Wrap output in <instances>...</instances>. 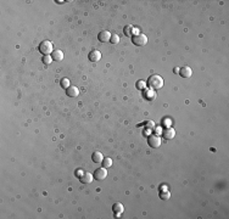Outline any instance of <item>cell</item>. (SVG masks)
Returning <instances> with one entry per match:
<instances>
[{
    "label": "cell",
    "instance_id": "cell-18",
    "mask_svg": "<svg viewBox=\"0 0 229 219\" xmlns=\"http://www.w3.org/2000/svg\"><path fill=\"white\" fill-rule=\"evenodd\" d=\"M42 61H43V64H44V65H50V64H51L54 60H53V57H51V56L46 55V56H44V57H43V60H42Z\"/></svg>",
    "mask_w": 229,
    "mask_h": 219
},
{
    "label": "cell",
    "instance_id": "cell-13",
    "mask_svg": "<svg viewBox=\"0 0 229 219\" xmlns=\"http://www.w3.org/2000/svg\"><path fill=\"white\" fill-rule=\"evenodd\" d=\"M64 51L62 50H59V49H56V50H54L53 51V54H51V57H53V60L54 61H62L64 60Z\"/></svg>",
    "mask_w": 229,
    "mask_h": 219
},
{
    "label": "cell",
    "instance_id": "cell-20",
    "mask_svg": "<svg viewBox=\"0 0 229 219\" xmlns=\"http://www.w3.org/2000/svg\"><path fill=\"white\" fill-rule=\"evenodd\" d=\"M61 87L64 88V89H67L69 87V80L67 78H64V79H61Z\"/></svg>",
    "mask_w": 229,
    "mask_h": 219
},
{
    "label": "cell",
    "instance_id": "cell-11",
    "mask_svg": "<svg viewBox=\"0 0 229 219\" xmlns=\"http://www.w3.org/2000/svg\"><path fill=\"white\" fill-rule=\"evenodd\" d=\"M112 211H114V213L116 214V217H117V218H120V216H121V214L123 213V211H125V207H123V205H122V203L117 202V203H114V205Z\"/></svg>",
    "mask_w": 229,
    "mask_h": 219
},
{
    "label": "cell",
    "instance_id": "cell-25",
    "mask_svg": "<svg viewBox=\"0 0 229 219\" xmlns=\"http://www.w3.org/2000/svg\"><path fill=\"white\" fill-rule=\"evenodd\" d=\"M174 72H176V73H179V68H178V67H177V68H174Z\"/></svg>",
    "mask_w": 229,
    "mask_h": 219
},
{
    "label": "cell",
    "instance_id": "cell-10",
    "mask_svg": "<svg viewBox=\"0 0 229 219\" xmlns=\"http://www.w3.org/2000/svg\"><path fill=\"white\" fill-rule=\"evenodd\" d=\"M110 38H111V33L109 31H101L98 35V39L99 42L101 43H105V42H110Z\"/></svg>",
    "mask_w": 229,
    "mask_h": 219
},
{
    "label": "cell",
    "instance_id": "cell-22",
    "mask_svg": "<svg viewBox=\"0 0 229 219\" xmlns=\"http://www.w3.org/2000/svg\"><path fill=\"white\" fill-rule=\"evenodd\" d=\"M160 196H161L162 200H168V198H170V192H165V194H163V192H161Z\"/></svg>",
    "mask_w": 229,
    "mask_h": 219
},
{
    "label": "cell",
    "instance_id": "cell-3",
    "mask_svg": "<svg viewBox=\"0 0 229 219\" xmlns=\"http://www.w3.org/2000/svg\"><path fill=\"white\" fill-rule=\"evenodd\" d=\"M133 43L137 46H144L148 43V37L143 33H139L137 35H133Z\"/></svg>",
    "mask_w": 229,
    "mask_h": 219
},
{
    "label": "cell",
    "instance_id": "cell-2",
    "mask_svg": "<svg viewBox=\"0 0 229 219\" xmlns=\"http://www.w3.org/2000/svg\"><path fill=\"white\" fill-rule=\"evenodd\" d=\"M38 49H39V51L44 55V56L53 54V51H54L53 43H51V42H49V40H44V42H42V43L39 44V48H38Z\"/></svg>",
    "mask_w": 229,
    "mask_h": 219
},
{
    "label": "cell",
    "instance_id": "cell-23",
    "mask_svg": "<svg viewBox=\"0 0 229 219\" xmlns=\"http://www.w3.org/2000/svg\"><path fill=\"white\" fill-rule=\"evenodd\" d=\"M82 174H83V173H82V171H77V173H76L77 176H82Z\"/></svg>",
    "mask_w": 229,
    "mask_h": 219
},
{
    "label": "cell",
    "instance_id": "cell-7",
    "mask_svg": "<svg viewBox=\"0 0 229 219\" xmlns=\"http://www.w3.org/2000/svg\"><path fill=\"white\" fill-rule=\"evenodd\" d=\"M88 59H89V61H92V62H98V61L101 60V53H100L99 50H93V51H90L89 55H88Z\"/></svg>",
    "mask_w": 229,
    "mask_h": 219
},
{
    "label": "cell",
    "instance_id": "cell-1",
    "mask_svg": "<svg viewBox=\"0 0 229 219\" xmlns=\"http://www.w3.org/2000/svg\"><path fill=\"white\" fill-rule=\"evenodd\" d=\"M163 78L159 74H152V76H150V78L148 79V84H149V87L151 89H154V90H159L161 88L163 87Z\"/></svg>",
    "mask_w": 229,
    "mask_h": 219
},
{
    "label": "cell",
    "instance_id": "cell-15",
    "mask_svg": "<svg viewBox=\"0 0 229 219\" xmlns=\"http://www.w3.org/2000/svg\"><path fill=\"white\" fill-rule=\"evenodd\" d=\"M101 163H103V167H105V168H110L114 162H112V158H110V157H104Z\"/></svg>",
    "mask_w": 229,
    "mask_h": 219
},
{
    "label": "cell",
    "instance_id": "cell-17",
    "mask_svg": "<svg viewBox=\"0 0 229 219\" xmlns=\"http://www.w3.org/2000/svg\"><path fill=\"white\" fill-rule=\"evenodd\" d=\"M110 43L112 44H118L120 43V37H118V34H111V38H110Z\"/></svg>",
    "mask_w": 229,
    "mask_h": 219
},
{
    "label": "cell",
    "instance_id": "cell-16",
    "mask_svg": "<svg viewBox=\"0 0 229 219\" xmlns=\"http://www.w3.org/2000/svg\"><path fill=\"white\" fill-rule=\"evenodd\" d=\"M133 29H134V27L133 26H130V24H128L125 27V29H123V33L126 34L127 37H130L132 34H133Z\"/></svg>",
    "mask_w": 229,
    "mask_h": 219
},
{
    "label": "cell",
    "instance_id": "cell-5",
    "mask_svg": "<svg viewBox=\"0 0 229 219\" xmlns=\"http://www.w3.org/2000/svg\"><path fill=\"white\" fill-rule=\"evenodd\" d=\"M106 176H107V171H106V168H105V167L98 168V169L95 171V173H94V178H95L96 180H99V181L104 180Z\"/></svg>",
    "mask_w": 229,
    "mask_h": 219
},
{
    "label": "cell",
    "instance_id": "cell-12",
    "mask_svg": "<svg viewBox=\"0 0 229 219\" xmlns=\"http://www.w3.org/2000/svg\"><path fill=\"white\" fill-rule=\"evenodd\" d=\"M66 94H67V96H69V98H76V96L79 95V90H78V88L77 87H71V85H69V87L66 89Z\"/></svg>",
    "mask_w": 229,
    "mask_h": 219
},
{
    "label": "cell",
    "instance_id": "cell-8",
    "mask_svg": "<svg viewBox=\"0 0 229 219\" xmlns=\"http://www.w3.org/2000/svg\"><path fill=\"white\" fill-rule=\"evenodd\" d=\"M162 134H163V138L166 140H171V139H173L176 136V130L170 127V128H166L165 130H162Z\"/></svg>",
    "mask_w": 229,
    "mask_h": 219
},
{
    "label": "cell",
    "instance_id": "cell-19",
    "mask_svg": "<svg viewBox=\"0 0 229 219\" xmlns=\"http://www.w3.org/2000/svg\"><path fill=\"white\" fill-rule=\"evenodd\" d=\"M145 87H146V83L144 80H138L137 82V88L140 89V90H145Z\"/></svg>",
    "mask_w": 229,
    "mask_h": 219
},
{
    "label": "cell",
    "instance_id": "cell-14",
    "mask_svg": "<svg viewBox=\"0 0 229 219\" xmlns=\"http://www.w3.org/2000/svg\"><path fill=\"white\" fill-rule=\"evenodd\" d=\"M92 160H93V162H95V163H101L104 160L103 153L100 152V151H95V152L92 155Z\"/></svg>",
    "mask_w": 229,
    "mask_h": 219
},
{
    "label": "cell",
    "instance_id": "cell-24",
    "mask_svg": "<svg viewBox=\"0 0 229 219\" xmlns=\"http://www.w3.org/2000/svg\"><path fill=\"white\" fill-rule=\"evenodd\" d=\"M160 133H162V130H161V128L159 127V128H156V134H160Z\"/></svg>",
    "mask_w": 229,
    "mask_h": 219
},
{
    "label": "cell",
    "instance_id": "cell-4",
    "mask_svg": "<svg viewBox=\"0 0 229 219\" xmlns=\"http://www.w3.org/2000/svg\"><path fill=\"white\" fill-rule=\"evenodd\" d=\"M161 139L159 135H150L149 138H148V144H149L150 147H152V149H157V147H160L161 146Z\"/></svg>",
    "mask_w": 229,
    "mask_h": 219
},
{
    "label": "cell",
    "instance_id": "cell-6",
    "mask_svg": "<svg viewBox=\"0 0 229 219\" xmlns=\"http://www.w3.org/2000/svg\"><path fill=\"white\" fill-rule=\"evenodd\" d=\"M79 180L83 184H90L94 180V175L92 173H89V172H85V173L82 174V176H79Z\"/></svg>",
    "mask_w": 229,
    "mask_h": 219
},
{
    "label": "cell",
    "instance_id": "cell-21",
    "mask_svg": "<svg viewBox=\"0 0 229 219\" xmlns=\"http://www.w3.org/2000/svg\"><path fill=\"white\" fill-rule=\"evenodd\" d=\"M146 98L149 99V100H154V99L156 98L155 91H146Z\"/></svg>",
    "mask_w": 229,
    "mask_h": 219
},
{
    "label": "cell",
    "instance_id": "cell-9",
    "mask_svg": "<svg viewBox=\"0 0 229 219\" xmlns=\"http://www.w3.org/2000/svg\"><path fill=\"white\" fill-rule=\"evenodd\" d=\"M179 74L183 77V78H189L193 74V69L189 67V66H184L182 68H179Z\"/></svg>",
    "mask_w": 229,
    "mask_h": 219
}]
</instances>
